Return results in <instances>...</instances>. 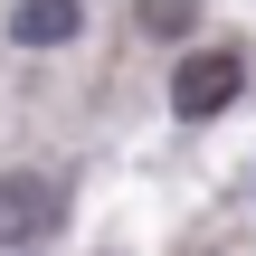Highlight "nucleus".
Wrapping results in <instances>:
<instances>
[{
	"label": "nucleus",
	"mask_w": 256,
	"mask_h": 256,
	"mask_svg": "<svg viewBox=\"0 0 256 256\" xmlns=\"http://www.w3.org/2000/svg\"><path fill=\"white\" fill-rule=\"evenodd\" d=\"M238 86H247V57H238V48H200V57H180V76H171V114H180V124H209V114L238 104Z\"/></svg>",
	"instance_id": "obj_1"
},
{
	"label": "nucleus",
	"mask_w": 256,
	"mask_h": 256,
	"mask_svg": "<svg viewBox=\"0 0 256 256\" xmlns=\"http://www.w3.org/2000/svg\"><path fill=\"white\" fill-rule=\"evenodd\" d=\"M133 19H142V38H190L200 28V0H142Z\"/></svg>",
	"instance_id": "obj_4"
},
{
	"label": "nucleus",
	"mask_w": 256,
	"mask_h": 256,
	"mask_svg": "<svg viewBox=\"0 0 256 256\" xmlns=\"http://www.w3.org/2000/svg\"><path fill=\"white\" fill-rule=\"evenodd\" d=\"M57 228H66V190L48 171H10L0 180V247H38Z\"/></svg>",
	"instance_id": "obj_2"
},
{
	"label": "nucleus",
	"mask_w": 256,
	"mask_h": 256,
	"mask_svg": "<svg viewBox=\"0 0 256 256\" xmlns=\"http://www.w3.org/2000/svg\"><path fill=\"white\" fill-rule=\"evenodd\" d=\"M76 28H86L76 0H19V10H10V38H19V48H66Z\"/></svg>",
	"instance_id": "obj_3"
}]
</instances>
